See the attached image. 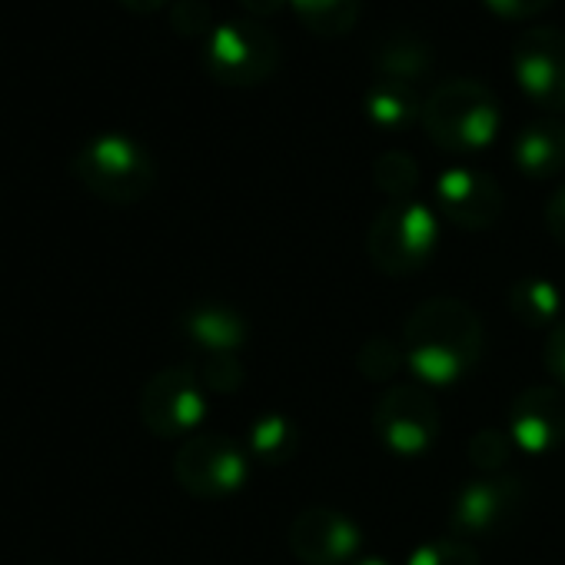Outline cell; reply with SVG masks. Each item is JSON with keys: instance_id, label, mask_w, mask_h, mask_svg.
<instances>
[{"instance_id": "277c9868", "label": "cell", "mask_w": 565, "mask_h": 565, "mask_svg": "<svg viewBox=\"0 0 565 565\" xmlns=\"http://www.w3.org/2000/svg\"><path fill=\"white\" fill-rule=\"evenodd\" d=\"M439 243V216L423 200H393L386 203L366 233V256L386 276L419 273Z\"/></svg>"}, {"instance_id": "ffe728a7", "label": "cell", "mask_w": 565, "mask_h": 565, "mask_svg": "<svg viewBox=\"0 0 565 565\" xmlns=\"http://www.w3.org/2000/svg\"><path fill=\"white\" fill-rule=\"evenodd\" d=\"M300 24L327 41L350 34L363 14V0H290Z\"/></svg>"}, {"instance_id": "ba28073f", "label": "cell", "mask_w": 565, "mask_h": 565, "mask_svg": "<svg viewBox=\"0 0 565 565\" xmlns=\"http://www.w3.org/2000/svg\"><path fill=\"white\" fill-rule=\"evenodd\" d=\"M373 433L386 452L419 459L439 439V409L426 390L396 383L373 406Z\"/></svg>"}, {"instance_id": "d6986e66", "label": "cell", "mask_w": 565, "mask_h": 565, "mask_svg": "<svg viewBox=\"0 0 565 565\" xmlns=\"http://www.w3.org/2000/svg\"><path fill=\"white\" fill-rule=\"evenodd\" d=\"M300 449V429L290 416L263 413L246 429V452L263 466H287Z\"/></svg>"}, {"instance_id": "4dcf8cb0", "label": "cell", "mask_w": 565, "mask_h": 565, "mask_svg": "<svg viewBox=\"0 0 565 565\" xmlns=\"http://www.w3.org/2000/svg\"><path fill=\"white\" fill-rule=\"evenodd\" d=\"M120 4L134 14H153L167 4V0H120Z\"/></svg>"}, {"instance_id": "7402d4cb", "label": "cell", "mask_w": 565, "mask_h": 565, "mask_svg": "<svg viewBox=\"0 0 565 565\" xmlns=\"http://www.w3.org/2000/svg\"><path fill=\"white\" fill-rule=\"evenodd\" d=\"M515 446H512V436L509 429H495V426H486V429H476L469 436V446H466V456L476 469L489 472V476H499L505 469V462L512 459Z\"/></svg>"}, {"instance_id": "2e32d148", "label": "cell", "mask_w": 565, "mask_h": 565, "mask_svg": "<svg viewBox=\"0 0 565 565\" xmlns=\"http://www.w3.org/2000/svg\"><path fill=\"white\" fill-rule=\"evenodd\" d=\"M433 64H436V54L429 41L413 31H390L373 47V71L383 81L416 84L433 71Z\"/></svg>"}, {"instance_id": "e0dca14e", "label": "cell", "mask_w": 565, "mask_h": 565, "mask_svg": "<svg viewBox=\"0 0 565 565\" xmlns=\"http://www.w3.org/2000/svg\"><path fill=\"white\" fill-rule=\"evenodd\" d=\"M363 110H366L370 124L380 130H406L423 117V97L416 94V84L376 77L366 87Z\"/></svg>"}, {"instance_id": "44dd1931", "label": "cell", "mask_w": 565, "mask_h": 565, "mask_svg": "<svg viewBox=\"0 0 565 565\" xmlns=\"http://www.w3.org/2000/svg\"><path fill=\"white\" fill-rule=\"evenodd\" d=\"M419 180H423L419 163L406 150H383L373 160V183L390 200H413Z\"/></svg>"}, {"instance_id": "f546056e", "label": "cell", "mask_w": 565, "mask_h": 565, "mask_svg": "<svg viewBox=\"0 0 565 565\" xmlns=\"http://www.w3.org/2000/svg\"><path fill=\"white\" fill-rule=\"evenodd\" d=\"M246 18L253 21H266V18H276L282 8H290V0H239Z\"/></svg>"}, {"instance_id": "ac0fdd59", "label": "cell", "mask_w": 565, "mask_h": 565, "mask_svg": "<svg viewBox=\"0 0 565 565\" xmlns=\"http://www.w3.org/2000/svg\"><path fill=\"white\" fill-rule=\"evenodd\" d=\"M505 303H509V313L515 317V323H522L525 330L555 327L562 320V290L545 276L515 279Z\"/></svg>"}, {"instance_id": "8992f818", "label": "cell", "mask_w": 565, "mask_h": 565, "mask_svg": "<svg viewBox=\"0 0 565 565\" xmlns=\"http://www.w3.org/2000/svg\"><path fill=\"white\" fill-rule=\"evenodd\" d=\"M173 476L196 499H223L246 486L249 452L223 433H196L177 449Z\"/></svg>"}, {"instance_id": "9c48e42d", "label": "cell", "mask_w": 565, "mask_h": 565, "mask_svg": "<svg viewBox=\"0 0 565 565\" xmlns=\"http://www.w3.org/2000/svg\"><path fill=\"white\" fill-rule=\"evenodd\" d=\"M140 419L160 439L190 436L206 419V393L190 366H167L143 383Z\"/></svg>"}, {"instance_id": "603a6c76", "label": "cell", "mask_w": 565, "mask_h": 565, "mask_svg": "<svg viewBox=\"0 0 565 565\" xmlns=\"http://www.w3.org/2000/svg\"><path fill=\"white\" fill-rule=\"evenodd\" d=\"M406 366L403 356V343H393L386 337H373L360 347L356 353V370L370 380V383H390L399 370Z\"/></svg>"}, {"instance_id": "8fae6325", "label": "cell", "mask_w": 565, "mask_h": 565, "mask_svg": "<svg viewBox=\"0 0 565 565\" xmlns=\"http://www.w3.org/2000/svg\"><path fill=\"white\" fill-rule=\"evenodd\" d=\"M436 206L439 213L469 233L489 230L499 223L502 210H505V193L499 186V180L486 170H472V167H449L439 173L436 180Z\"/></svg>"}, {"instance_id": "cb8c5ba5", "label": "cell", "mask_w": 565, "mask_h": 565, "mask_svg": "<svg viewBox=\"0 0 565 565\" xmlns=\"http://www.w3.org/2000/svg\"><path fill=\"white\" fill-rule=\"evenodd\" d=\"M406 565H479V552L449 535V539H433V542H423L409 552Z\"/></svg>"}, {"instance_id": "4316f807", "label": "cell", "mask_w": 565, "mask_h": 565, "mask_svg": "<svg viewBox=\"0 0 565 565\" xmlns=\"http://www.w3.org/2000/svg\"><path fill=\"white\" fill-rule=\"evenodd\" d=\"M542 363H545L548 376H555L565 386V320H558L548 330L545 347H542Z\"/></svg>"}, {"instance_id": "3957f363", "label": "cell", "mask_w": 565, "mask_h": 565, "mask_svg": "<svg viewBox=\"0 0 565 565\" xmlns=\"http://www.w3.org/2000/svg\"><path fill=\"white\" fill-rule=\"evenodd\" d=\"M74 177L97 200L114 206L140 203L157 183V163L143 143L127 134H97L71 160Z\"/></svg>"}, {"instance_id": "5bb4252c", "label": "cell", "mask_w": 565, "mask_h": 565, "mask_svg": "<svg viewBox=\"0 0 565 565\" xmlns=\"http://www.w3.org/2000/svg\"><path fill=\"white\" fill-rule=\"evenodd\" d=\"M180 330L200 353H213V356H236V350L249 337L246 317L216 300L193 303L180 317Z\"/></svg>"}, {"instance_id": "6da1fadb", "label": "cell", "mask_w": 565, "mask_h": 565, "mask_svg": "<svg viewBox=\"0 0 565 565\" xmlns=\"http://www.w3.org/2000/svg\"><path fill=\"white\" fill-rule=\"evenodd\" d=\"M486 330L476 310L456 297L419 303L403 327L406 370L429 386H452L466 380L482 360Z\"/></svg>"}, {"instance_id": "484cf974", "label": "cell", "mask_w": 565, "mask_h": 565, "mask_svg": "<svg viewBox=\"0 0 565 565\" xmlns=\"http://www.w3.org/2000/svg\"><path fill=\"white\" fill-rule=\"evenodd\" d=\"M170 28L186 38V41H196V38H210V31L216 28L213 24V11L206 0H177L170 8Z\"/></svg>"}, {"instance_id": "5b68a950", "label": "cell", "mask_w": 565, "mask_h": 565, "mask_svg": "<svg viewBox=\"0 0 565 565\" xmlns=\"http://www.w3.org/2000/svg\"><path fill=\"white\" fill-rule=\"evenodd\" d=\"M276 34L253 18H226L203 41L200 64L223 87H256L279 71Z\"/></svg>"}, {"instance_id": "7c38bea8", "label": "cell", "mask_w": 565, "mask_h": 565, "mask_svg": "<svg viewBox=\"0 0 565 565\" xmlns=\"http://www.w3.org/2000/svg\"><path fill=\"white\" fill-rule=\"evenodd\" d=\"M360 525L330 505H310L290 522V552L303 565H353L360 558Z\"/></svg>"}, {"instance_id": "7a4b0ae2", "label": "cell", "mask_w": 565, "mask_h": 565, "mask_svg": "<svg viewBox=\"0 0 565 565\" xmlns=\"http://www.w3.org/2000/svg\"><path fill=\"white\" fill-rule=\"evenodd\" d=\"M426 137L446 153H476L486 150L502 127L499 97L469 77L443 81L423 100L419 117Z\"/></svg>"}, {"instance_id": "9a60e30c", "label": "cell", "mask_w": 565, "mask_h": 565, "mask_svg": "<svg viewBox=\"0 0 565 565\" xmlns=\"http://www.w3.org/2000/svg\"><path fill=\"white\" fill-rule=\"evenodd\" d=\"M512 163L529 180H548L565 170V120L539 117L512 137Z\"/></svg>"}, {"instance_id": "83f0119b", "label": "cell", "mask_w": 565, "mask_h": 565, "mask_svg": "<svg viewBox=\"0 0 565 565\" xmlns=\"http://www.w3.org/2000/svg\"><path fill=\"white\" fill-rule=\"evenodd\" d=\"M482 4L502 21H529L535 14H542L552 0H482Z\"/></svg>"}, {"instance_id": "4fadbf2b", "label": "cell", "mask_w": 565, "mask_h": 565, "mask_svg": "<svg viewBox=\"0 0 565 565\" xmlns=\"http://www.w3.org/2000/svg\"><path fill=\"white\" fill-rule=\"evenodd\" d=\"M512 446L525 456H548L565 443V396L552 386H529L509 406Z\"/></svg>"}, {"instance_id": "52a82bcc", "label": "cell", "mask_w": 565, "mask_h": 565, "mask_svg": "<svg viewBox=\"0 0 565 565\" xmlns=\"http://www.w3.org/2000/svg\"><path fill=\"white\" fill-rule=\"evenodd\" d=\"M525 509V486L515 476L469 479L449 509V529L456 539H499L515 529Z\"/></svg>"}, {"instance_id": "f1b7e54d", "label": "cell", "mask_w": 565, "mask_h": 565, "mask_svg": "<svg viewBox=\"0 0 565 565\" xmlns=\"http://www.w3.org/2000/svg\"><path fill=\"white\" fill-rule=\"evenodd\" d=\"M545 230L552 233L558 246H565V183L545 203Z\"/></svg>"}, {"instance_id": "d4e9b609", "label": "cell", "mask_w": 565, "mask_h": 565, "mask_svg": "<svg viewBox=\"0 0 565 565\" xmlns=\"http://www.w3.org/2000/svg\"><path fill=\"white\" fill-rule=\"evenodd\" d=\"M196 373V380L203 383V390L213 393H236L243 386V366L236 356H213V353H200V363L190 366Z\"/></svg>"}, {"instance_id": "1f68e13d", "label": "cell", "mask_w": 565, "mask_h": 565, "mask_svg": "<svg viewBox=\"0 0 565 565\" xmlns=\"http://www.w3.org/2000/svg\"><path fill=\"white\" fill-rule=\"evenodd\" d=\"M353 565H393V562L383 558V555H363V558H356Z\"/></svg>"}, {"instance_id": "30bf717a", "label": "cell", "mask_w": 565, "mask_h": 565, "mask_svg": "<svg viewBox=\"0 0 565 565\" xmlns=\"http://www.w3.org/2000/svg\"><path fill=\"white\" fill-rule=\"evenodd\" d=\"M512 74L519 90L542 110H565V31L529 28L512 44Z\"/></svg>"}]
</instances>
